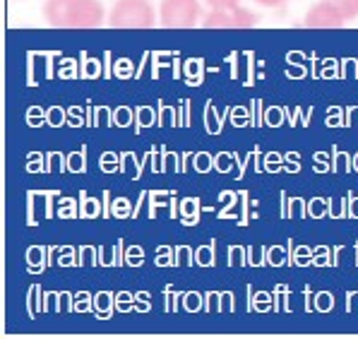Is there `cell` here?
Wrapping results in <instances>:
<instances>
[{"instance_id": "cell-1", "label": "cell", "mask_w": 358, "mask_h": 339, "mask_svg": "<svg viewBox=\"0 0 358 339\" xmlns=\"http://www.w3.org/2000/svg\"><path fill=\"white\" fill-rule=\"evenodd\" d=\"M41 15L58 29H96L106 17L99 0H46Z\"/></svg>"}, {"instance_id": "cell-8", "label": "cell", "mask_w": 358, "mask_h": 339, "mask_svg": "<svg viewBox=\"0 0 358 339\" xmlns=\"http://www.w3.org/2000/svg\"><path fill=\"white\" fill-rule=\"evenodd\" d=\"M257 5H262V8H277V5L286 3V0H255Z\"/></svg>"}, {"instance_id": "cell-3", "label": "cell", "mask_w": 358, "mask_h": 339, "mask_svg": "<svg viewBox=\"0 0 358 339\" xmlns=\"http://www.w3.org/2000/svg\"><path fill=\"white\" fill-rule=\"evenodd\" d=\"M159 20L169 29H190L202 24L200 0H162Z\"/></svg>"}, {"instance_id": "cell-4", "label": "cell", "mask_w": 358, "mask_h": 339, "mask_svg": "<svg viewBox=\"0 0 358 339\" xmlns=\"http://www.w3.org/2000/svg\"><path fill=\"white\" fill-rule=\"evenodd\" d=\"M257 24V17L250 10L234 5V8L212 10L209 15L202 17V27L205 29H250Z\"/></svg>"}, {"instance_id": "cell-2", "label": "cell", "mask_w": 358, "mask_h": 339, "mask_svg": "<svg viewBox=\"0 0 358 339\" xmlns=\"http://www.w3.org/2000/svg\"><path fill=\"white\" fill-rule=\"evenodd\" d=\"M108 24L115 29H150L157 27V13L150 0H118L108 15Z\"/></svg>"}, {"instance_id": "cell-5", "label": "cell", "mask_w": 358, "mask_h": 339, "mask_svg": "<svg viewBox=\"0 0 358 339\" xmlns=\"http://www.w3.org/2000/svg\"><path fill=\"white\" fill-rule=\"evenodd\" d=\"M303 24H306L308 29H339V27L346 24V20H344V15H341L332 3H327V0H320V3H315L306 13V20H303Z\"/></svg>"}, {"instance_id": "cell-7", "label": "cell", "mask_w": 358, "mask_h": 339, "mask_svg": "<svg viewBox=\"0 0 358 339\" xmlns=\"http://www.w3.org/2000/svg\"><path fill=\"white\" fill-rule=\"evenodd\" d=\"M212 10H222V8H234V5H241V0H205Z\"/></svg>"}, {"instance_id": "cell-6", "label": "cell", "mask_w": 358, "mask_h": 339, "mask_svg": "<svg viewBox=\"0 0 358 339\" xmlns=\"http://www.w3.org/2000/svg\"><path fill=\"white\" fill-rule=\"evenodd\" d=\"M327 3H332L334 8H337L339 13L344 15L346 22L358 17V0H327Z\"/></svg>"}]
</instances>
